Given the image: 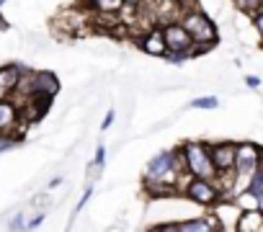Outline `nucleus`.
Instances as JSON below:
<instances>
[{
	"mask_svg": "<svg viewBox=\"0 0 263 232\" xmlns=\"http://www.w3.org/2000/svg\"><path fill=\"white\" fill-rule=\"evenodd\" d=\"M88 13H119L121 0H85Z\"/></svg>",
	"mask_w": 263,
	"mask_h": 232,
	"instance_id": "nucleus-15",
	"label": "nucleus"
},
{
	"mask_svg": "<svg viewBox=\"0 0 263 232\" xmlns=\"http://www.w3.org/2000/svg\"><path fill=\"white\" fill-rule=\"evenodd\" d=\"M235 6H237V11H242L248 16L250 11H255V8L263 6V0H235Z\"/></svg>",
	"mask_w": 263,
	"mask_h": 232,
	"instance_id": "nucleus-17",
	"label": "nucleus"
},
{
	"mask_svg": "<svg viewBox=\"0 0 263 232\" xmlns=\"http://www.w3.org/2000/svg\"><path fill=\"white\" fill-rule=\"evenodd\" d=\"M3 6H6V0H0V8H3Z\"/></svg>",
	"mask_w": 263,
	"mask_h": 232,
	"instance_id": "nucleus-29",
	"label": "nucleus"
},
{
	"mask_svg": "<svg viewBox=\"0 0 263 232\" xmlns=\"http://www.w3.org/2000/svg\"><path fill=\"white\" fill-rule=\"evenodd\" d=\"M29 85H31V95H42V98H54L60 93V80L52 70H42V72H29ZM29 95V98H31Z\"/></svg>",
	"mask_w": 263,
	"mask_h": 232,
	"instance_id": "nucleus-8",
	"label": "nucleus"
},
{
	"mask_svg": "<svg viewBox=\"0 0 263 232\" xmlns=\"http://www.w3.org/2000/svg\"><path fill=\"white\" fill-rule=\"evenodd\" d=\"M42 222H44V214H42V211H36V214H34V217L26 222V229H36Z\"/></svg>",
	"mask_w": 263,
	"mask_h": 232,
	"instance_id": "nucleus-23",
	"label": "nucleus"
},
{
	"mask_svg": "<svg viewBox=\"0 0 263 232\" xmlns=\"http://www.w3.org/2000/svg\"><path fill=\"white\" fill-rule=\"evenodd\" d=\"M186 181H189V173H186V165H183L181 147L178 150H163L147 163L145 178H142V191L150 199L176 196V194H181V186Z\"/></svg>",
	"mask_w": 263,
	"mask_h": 232,
	"instance_id": "nucleus-1",
	"label": "nucleus"
},
{
	"mask_svg": "<svg viewBox=\"0 0 263 232\" xmlns=\"http://www.w3.org/2000/svg\"><path fill=\"white\" fill-rule=\"evenodd\" d=\"M248 16H250V21H253L255 34H260V31H263V6H260V8H255V11H250Z\"/></svg>",
	"mask_w": 263,
	"mask_h": 232,
	"instance_id": "nucleus-18",
	"label": "nucleus"
},
{
	"mask_svg": "<svg viewBox=\"0 0 263 232\" xmlns=\"http://www.w3.org/2000/svg\"><path fill=\"white\" fill-rule=\"evenodd\" d=\"M160 31H163V42H165L168 52H186L191 47V36L181 26V21H168L160 26Z\"/></svg>",
	"mask_w": 263,
	"mask_h": 232,
	"instance_id": "nucleus-7",
	"label": "nucleus"
},
{
	"mask_svg": "<svg viewBox=\"0 0 263 232\" xmlns=\"http://www.w3.org/2000/svg\"><path fill=\"white\" fill-rule=\"evenodd\" d=\"M24 72H29V67H26V65H18V62L0 67V98H8V95H11L13 85L18 83V78H21Z\"/></svg>",
	"mask_w": 263,
	"mask_h": 232,
	"instance_id": "nucleus-12",
	"label": "nucleus"
},
{
	"mask_svg": "<svg viewBox=\"0 0 263 232\" xmlns=\"http://www.w3.org/2000/svg\"><path fill=\"white\" fill-rule=\"evenodd\" d=\"M137 44H140V49L147 52L150 57H163V54L168 52V49H165V42H163V31H160V26H150V29H145V34H140Z\"/></svg>",
	"mask_w": 263,
	"mask_h": 232,
	"instance_id": "nucleus-11",
	"label": "nucleus"
},
{
	"mask_svg": "<svg viewBox=\"0 0 263 232\" xmlns=\"http://www.w3.org/2000/svg\"><path fill=\"white\" fill-rule=\"evenodd\" d=\"M103 163H106V147H103V142H98L96 158H93V168H98V173H101L103 170Z\"/></svg>",
	"mask_w": 263,
	"mask_h": 232,
	"instance_id": "nucleus-19",
	"label": "nucleus"
},
{
	"mask_svg": "<svg viewBox=\"0 0 263 232\" xmlns=\"http://www.w3.org/2000/svg\"><path fill=\"white\" fill-rule=\"evenodd\" d=\"M206 147H209V158H212L214 170H230L232 168V163H235V142H230V140L206 142Z\"/></svg>",
	"mask_w": 263,
	"mask_h": 232,
	"instance_id": "nucleus-10",
	"label": "nucleus"
},
{
	"mask_svg": "<svg viewBox=\"0 0 263 232\" xmlns=\"http://www.w3.org/2000/svg\"><path fill=\"white\" fill-rule=\"evenodd\" d=\"M8 229H26V219H24V214H16V217L8 222Z\"/></svg>",
	"mask_w": 263,
	"mask_h": 232,
	"instance_id": "nucleus-21",
	"label": "nucleus"
},
{
	"mask_svg": "<svg viewBox=\"0 0 263 232\" xmlns=\"http://www.w3.org/2000/svg\"><path fill=\"white\" fill-rule=\"evenodd\" d=\"M189 106L191 108H201V111H214V108H219V98L217 95H199Z\"/></svg>",
	"mask_w": 263,
	"mask_h": 232,
	"instance_id": "nucleus-16",
	"label": "nucleus"
},
{
	"mask_svg": "<svg viewBox=\"0 0 263 232\" xmlns=\"http://www.w3.org/2000/svg\"><path fill=\"white\" fill-rule=\"evenodd\" d=\"M114 119H116V111H114V108H111V111H106V116H103V124H101V129L106 132V129H108V127L114 124Z\"/></svg>",
	"mask_w": 263,
	"mask_h": 232,
	"instance_id": "nucleus-24",
	"label": "nucleus"
},
{
	"mask_svg": "<svg viewBox=\"0 0 263 232\" xmlns=\"http://www.w3.org/2000/svg\"><path fill=\"white\" fill-rule=\"evenodd\" d=\"M181 191H183V196H186L191 204H196V206H201V209H212V204H217V201L222 199L219 188H217L212 181H206V178H194V176H189V181L181 186Z\"/></svg>",
	"mask_w": 263,
	"mask_h": 232,
	"instance_id": "nucleus-5",
	"label": "nucleus"
},
{
	"mask_svg": "<svg viewBox=\"0 0 263 232\" xmlns=\"http://www.w3.org/2000/svg\"><path fill=\"white\" fill-rule=\"evenodd\" d=\"M121 3H132V6H140L142 0H121Z\"/></svg>",
	"mask_w": 263,
	"mask_h": 232,
	"instance_id": "nucleus-28",
	"label": "nucleus"
},
{
	"mask_svg": "<svg viewBox=\"0 0 263 232\" xmlns=\"http://www.w3.org/2000/svg\"><path fill=\"white\" fill-rule=\"evenodd\" d=\"M60 183H62V176H57V178H52V181H49V188H54V186H60Z\"/></svg>",
	"mask_w": 263,
	"mask_h": 232,
	"instance_id": "nucleus-26",
	"label": "nucleus"
},
{
	"mask_svg": "<svg viewBox=\"0 0 263 232\" xmlns=\"http://www.w3.org/2000/svg\"><path fill=\"white\" fill-rule=\"evenodd\" d=\"M0 29H3V31H8V21H6L3 16H0Z\"/></svg>",
	"mask_w": 263,
	"mask_h": 232,
	"instance_id": "nucleus-27",
	"label": "nucleus"
},
{
	"mask_svg": "<svg viewBox=\"0 0 263 232\" xmlns=\"http://www.w3.org/2000/svg\"><path fill=\"white\" fill-rule=\"evenodd\" d=\"M90 196H93V186H88V188H85V194L80 196V201H78V206H75V214H78V211H83V206L90 201Z\"/></svg>",
	"mask_w": 263,
	"mask_h": 232,
	"instance_id": "nucleus-20",
	"label": "nucleus"
},
{
	"mask_svg": "<svg viewBox=\"0 0 263 232\" xmlns=\"http://www.w3.org/2000/svg\"><path fill=\"white\" fill-rule=\"evenodd\" d=\"M263 229V211L260 209H242L235 224V232H260Z\"/></svg>",
	"mask_w": 263,
	"mask_h": 232,
	"instance_id": "nucleus-13",
	"label": "nucleus"
},
{
	"mask_svg": "<svg viewBox=\"0 0 263 232\" xmlns=\"http://www.w3.org/2000/svg\"><path fill=\"white\" fill-rule=\"evenodd\" d=\"M217 222L212 217H194L183 222H173V232H214Z\"/></svg>",
	"mask_w": 263,
	"mask_h": 232,
	"instance_id": "nucleus-14",
	"label": "nucleus"
},
{
	"mask_svg": "<svg viewBox=\"0 0 263 232\" xmlns=\"http://www.w3.org/2000/svg\"><path fill=\"white\" fill-rule=\"evenodd\" d=\"M245 85H248L250 90H258L263 83H260V78H258V75H248V78H245Z\"/></svg>",
	"mask_w": 263,
	"mask_h": 232,
	"instance_id": "nucleus-25",
	"label": "nucleus"
},
{
	"mask_svg": "<svg viewBox=\"0 0 263 232\" xmlns=\"http://www.w3.org/2000/svg\"><path fill=\"white\" fill-rule=\"evenodd\" d=\"M214 214L212 219L217 222V229H224V232H235V224H237V217H240V206L235 204L232 196H222L217 204H212Z\"/></svg>",
	"mask_w": 263,
	"mask_h": 232,
	"instance_id": "nucleus-6",
	"label": "nucleus"
},
{
	"mask_svg": "<svg viewBox=\"0 0 263 232\" xmlns=\"http://www.w3.org/2000/svg\"><path fill=\"white\" fill-rule=\"evenodd\" d=\"M181 26L189 31V36H191V42L194 44H212V47H217V42H219V31H217V24L201 11V8H186L183 13H181Z\"/></svg>",
	"mask_w": 263,
	"mask_h": 232,
	"instance_id": "nucleus-2",
	"label": "nucleus"
},
{
	"mask_svg": "<svg viewBox=\"0 0 263 232\" xmlns=\"http://www.w3.org/2000/svg\"><path fill=\"white\" fill-rule=\"evenodd\" d=\"M260 155H263V150H260L258 142H250V140L235 142V163H232V170H235V176H237V191L245 186L248 176L260 168ZM237 191H235V194H237Z\"/></svg>",
	"mask_w": 263,
	"mask_h": 232,
	"instance_id": "nucleus-4",
	"label": "nucleus"
},
{
	"mask_svg": "<svg viewBox=\"0 0 263 232\" xmlns=\"http://www.w3.org/2000/svg\"><path fill=\"white\" fill-rule=\"evenodd\" d=\"M181 155H183V165H186V173L194 176V178H206L212 181L214 178V165H212V158H209V147L206 142H183L181 145Z\"/></svg>",
	"mask_w": 263,
	"mask_h": 232,
	"instance_id": "nucleus-3",
	"label": "nucleus"
},
{
	"mask_svg": "<svg viewBox=\"0 0 263 232\" xmlns=\"http://www.w3.org/2000/svg\"><path fill=\"white\" fill-rule=\"evenodd\" d=\"M21 124L18 119V103L13 98H0V132L3 134H11L16 142H21L24 137L16 134V127ZM24 127V124H21Z\"/></svg>",
	"mask_w": 263,
	"mask_h": 232,
	"instance_id": "nucleus-9",
	"label": "nucleus"
},
{
	"mask_svg": "<svg viewBox=\"0 0 263 232\" xmlns=\"http://www.w3.org/2000/svg\"><path fill=\"white\" fill-rule=\"evenodd\" d=\"M13 145H16V140H13L11 134H3V132H0V152L8 150V147H13Z\"/></svg>",
	"mask_w": 263,
	"mask_h": 232,
	"instance_id": "nucleus-22",
	"label": "nucleus"
}]
</instances>
